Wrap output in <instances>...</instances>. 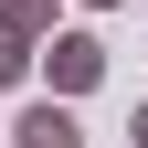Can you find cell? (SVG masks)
Wrapping results in <instances>:
<instances>
[{"mask_svg": "<svg viewBox=\"0 0 148 148\" xmlns=\"http://www.w3.org/2000/svg\"><path fill=\"white\" fill-rule=\"evenodd\" d=\"M11 148H85V127H74V95H42L11 116Z\"/></svg>", "mask_w": 148, "mask_h": 148, "instance_id": "cell-3", "label": "cell"}, {"mask_svg": "<svg viewBox=\"0 0 148 148\" xmlns=\"http://www.w3.org/2000/svg\"><path fill=\"white\" fill-rule=\"evenodd\" d=\"M42 85H53V95H95V85H106V32H85V21L53 32V42H42Z\"/></svg>", "mask_w": 148, "mask_h": 148, "instance_id": "cell-2", "label": "cell"}, {"mask_svg": "<svg viewBox=\"0 0 148 148\" xmlns=\"http://www.w3.org/2000/svg\"><path fill=\"white\" fill-rule=\"evenodd\" d=\"M42 42H53V0H0V95L42 74Z\"/></svg>", "mask_w": 148, "mask_h": 148, "instance_id": "cell-1", "label": "cell"}, {"mask_svg": "<svg viewBox=\"0 0 148 148\" xmlns=\"http://www.w3.org/2000/svg\"><path fill=\"white\" fill-rule=\"evenodd\" d=\"M127 138H138V148H148V106H138V116H127Z\"/></svg>", "mask_w": 148, "mask_h": 148, "instance_id": "cell-4", "label": "cell"}, {"mask_svg": "<svg viewBox=\"0 0 148 148\" xmlns=\"http://www.w3.org/2000/svg\"><path fill=\"white\" fill-rule=\"evenodd\" d=\"M85 11H116V0H85Z\"/></svg>", "mask_w": 148, "mask_h": 148, "instance_id": "cell-5", "label": "cell"}]
</instances>
